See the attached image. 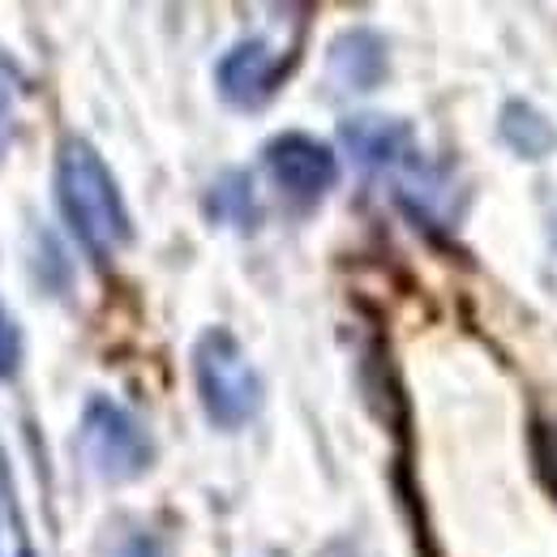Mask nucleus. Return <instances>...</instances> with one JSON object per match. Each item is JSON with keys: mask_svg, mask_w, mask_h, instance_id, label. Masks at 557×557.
<instances>
[{"mask_svg": "<svg viewBox=\"0 0 557 557\" xmlns=\"http://www.w3.org/2000/svg\"><path fill=\"white\" fill-rule=\"evenodd\" d=\"M523 125H515V121H506L502 129H506V138L515 141L523 154H545L549 150V141H554V134H549V125L536 116V112H528V108H510Z\"/></svg>", "mask_w": 557, "mask_h": 557, "instance_id": "obj_1", "label": "nucleus"}]
</instances>
